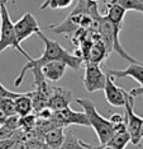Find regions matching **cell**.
Listing matches in <instances>:
<instances>
[{"instance_id": "9a60e30c", "label": "cell", "mask_w": 143, "mask_h": 149, "mask_svg": "<svg viewBox=\"0 0 143 149\" xmlns=\"http://www.w3.org/2000/svg\"><path fill=\"white\" fill-rule=\"evenodd\" d=\"M62 126H56L53 129H50L48 131H46L43 134V143H45L47 147H51V148H56V149H60L62 143L65 141V131H63Z\"/></svg>"}, {"instance_id": "2e32d148", "label": "cell", "mask_w": 143, "mask_h": 149, "mask_svg": "<svg viewBox=\"0 0 143 149\" xmlns=\"http://www.w3.org/2000/svg\"><path fill=\"white\" fill-rule=\"evenodd\" d=\"M14 107H15L16 116H19V117H24V116H27V115L32 113L33 104H32L30 92L20 93L19 97L14 98Z\"/></svg>"}, {"instance_id": "52a82bcc", "label": "cell", "mask_w": 143, "mask_h": 149, "mask_svg": "<svg viewBox=\"0 0 143 149\" xmlns=\"http://www.w3.org/2000/svg\"><path fill=\"white\" fill-rule=\"evenodd\" d=\"M14 31L19 43H22L32 35H38L39 32H42L36 17L32 13H25L19 21L14 23Z\"/></svg>"}, {"instance_id": "5bb4252c", "label": "cell", "mask_w": 143, "mask_h": 149, "mask_svg": "<svg viewBox=\"0 0 143 149\" xmlns=\"http://www.w3.org/2000/svg\"><path fill=\"white\" fill-rule=\"evenodd\" d=\"M107 6H108V12H107V18L108 21L111 23L113 26L118 27V28H122L123 27V23H124V17H125V13L127 10L120 6L117 3H113V1H109L107 3Z\"/></svg>"}, {"instance_id": "ba28073f", "label": "cell", "mask_w": 143, "mask_h": 149, "mask_svg": "<svg viewBox=\"0 0 143 149\" xmlns=\"http://www.w3.org/2000/svg\"><path fill=\"white\" fill-rule=\"evenodd\" d=\"M103 91L108 103L114 107H124V104L129 97V92L124 91L123 88L118 87L114 83V78H111L110 75L107 77V82H105V87Z\"/></svg>"}, {"instance_id": "ffe728a7", "label": "cell", "mask_w": 143, "mask_h": 149, "mask_svg": "<svg viewBox=\"0 0 143 149\" xmlns=\"http://www.w3.org/2000/svg\"><path fill=\"white\" fill-rule=\"evenodd\" d=\"M0 110L6 117L15 116V107H14V100L13 98H5L0 102Z\"/></svg>"}, {"instance_id": "4fadbf2b", "label": "cell", "mask_w": 143, "mask_h": 149, "mask_svg": "<svg viewBox=\"0 0 143 149\" xmlns=\"http://www.w3.org/2000/svg\"><path fill=\"white\" fill-rule=\"evenodd\" d=\"M114 126L115 131L113 136L110 138V140L107 143V145L111 147L113 149H125L127 145L131 143V136H129V133L127 131V127H125V121L123 124L114 125Z\"/></svg>"}, {"instance_id": "ac0fdd59", "label": "cell", "mask_w": 143, "mask_h": 149, "mask_svg": "<svg viewBox=\"0 0 143 149\" xmlns=\"http://www.w3.org/2000/svg\"><path fill=\"white\" fill-rule=\"evenodd\" d=\"M120 6H123L125 10H133L143 14V0H111Z\"/></svg>"}, {"instance_id": "30bf717a", "label": "cell", "mask_w": 143, "mask_h": 149, "mask_svg": "<svg viewBox=\"0 0 143 149\" xmlns=\"http://www.w3.org/2000/svg\"><path fill=\"white\" fill-rule=\"evenodd\" d=\"M108 75L111 78H133L135 82L139 83V86L143 87V63H133L131 64L128 68H125L123 70H108Z\"/></svg>"}, {"instance_id": "3957f363", "label": "cell", "mask_w": 143, "mask_h": 149, "mask_svg": "<svg viewBox=\"0 0 143 149\" xmlns=\"http://www.w3.org/2000/svg\"><path fill=\"white\" fill-rule=\"evenodd\" d=\"M0 14H1V29H0V54L8 47L15 49L19 54H22L27 60H30L32 57L28 55V52L22 47V43L18 42L14 31V23L12 22L9 15V12L6 9V5L0 6Z\"/></svg>"}, {"instance_id": "484cf974", "label": "cell", "mask_w": 143, "mask_h": 149, "mask_svg": "<svg viewBox=\"0 0 143 149\" xmlns=\"http://www.w3.org/2000/svg\"><path fill=\"white\" fill-rule=\"evenodd\" d=\"M129 94H131L132 97H139L143 94V87H138V88H133V89L129 91Z\"/></svg>"}, {"instance_id": "603a6c76", "label": "cell", "mask_w": 143, "mask_h": 149, "mask_svg": "<svg viewBox=\"0 0 143 149\" xmlns=\"http://www.w3.org/2000/svg\"><path fill=\"white\" fill-rule=\"evenodd\" d=\"M15 141V138H10V139H0V149H10L13 147Z\"/></svg>"}, {"instance_id": "cb8c5ba5", "label": "cell", "mask_w": 143, "mask_h": 149, "mask_svg": "<svg viewBox=\"0 0 143 149\" xmlns=\"http://www.w3.org/2000/svg\"><path fill=\"white\" fill-rule=\"evenodd\" d=\"M46 144L43 143V140L41 139H34V140L29 141V147L28 149H45Z\"/></svg>"}, {"instance_id": "d4e9b609", "label": "cell", "mask_w": 143, "mask_h": 149, "mask_svg": "<svg viewBox=\"0 0 143 149\" xmlns=\"http://www.w3.org/2000/svg\"><path fill=\"white\" fill-rule=\"evenodd\" d=\"M109 120H110V123L113 125H119V124H123L124 123V117L122 116L120 113H113Z\"/></svg>"}, {"instance_id": "83f0119b", "label": "cell", "mask_w": 143, "mask_h": 149, "mask_svg": "<svg viewBox=\"0 0 143 149\" xmlns=\"http://www.w3.org/2000/svg\"><path fill=\"white\" fill-rule=\"evenodd\" d=\"M101 149H113L111 147H108V145H104V147H101Z\"/></svg>"}, {"instance_id": "f546056e", "label": "cell", "mask_w": 143, "mask_h": 149, "mask_svg": "<svg viewBox=\"0 0 143 149\" xmlns=\"http://www.w3.org/2000/svg\"><path fill=\"white\" fill-rule=\"evenodd\" d=\"M0 29H1V14H0Z\"/></svg>"}, {"instance_id": "7a4b0ae2", "label": "cell", "mask_w": 143, "mask_h": 149, "mask_svg": "<svg viewBox=\"0 0 143 149\" xmlns=\"http://www.w3.org/2000/svg\"><path fill=\"white\" fill-rule=\"evenodd\" d=\"M76 103L82 107L84 112L86 115L87 120H89L90 126L94 129L98 135V139L100 141V147L107 145V143L110 140V138L113 136L115 126L110 123L109 118L103 117L98 112L93 101L87 100V98H76Z\"/></svg>"}, {"instance_id": "8992f818", "label": "cell", "mask_w": 143, "mask_h": 149, "mask_svg": "<svg viewBox=\"0 0 143 149\" xmlns=\"http://www.w3.org/2000/svg\"><path fill=\"white\" fill-rule=\"evenodd\" d=\"M52 120L58 126L67 127L69 125H80V126H90L85 112H77L71 110L70 107H66L61 111H54L52 113Z\"/></svg>"}, {"instance_id": "6da1fadb", "label": "cell", "mask_w": 143, "mask_h": 149, "mask_svg": "<svg viewBox=\"0 0 143 149\" xmlns=\"http://www.w3.org/2000/svg\"><path fill=\"white\" fill-rule=\"evenodd\" d=\"M39 38L45 42V51L41 55L38 59H30L27 61V64L22 68L19 75L16 77V79L14 80V86L19 87L22 84L23 79H24L25 74L28 72H32L33 77H34V86L45 82L42 73H41V68L45 64L51 63V61H62L67 65V68H71L74 70H79L82 64V60L79 56H76L75 54H70L66 49H63L57 41L50 40L48 37H46L42 32L38 33Z\"/></svg>"}, {"instance_id": "7c38bea8", "label": "cell", "mask_w": 143, "mask_h": 149, "mask_svg": "<svg viewBox=\"0 0 143 149\" xmlns=\"http://www.w3.org/2000/svg\"><path fill=\"white\" fill-rule=\"evenodd\" d=\"M108 51L107 47L103 43V41L100 40V36L96 41H94L91 43L89 51H87L86 56L84 59V63H90V64H96V65H100L101 63L104 61L108 57Z\"/></svg>"}, {"instance_id": "d6986e66", "label": "cell", "mask_w": 143, "mask_h": 149, "mask_svg": "<svg viewBox=\"0 0 143 149\" xmlns=\"http://www.w3.org/2000/svg\"><path fill=\"white\" fill-rule=\"evenodd\" d=\"M74 0H45L42 5H41V9L45 10V9L50 8V9H65L69 8V6L72 4Z\"/></svg>"}, {"instance_id": "4316f807", "label": "cell", "mask_w": 143, "mask_h": 149, "mask_svg": "<svg viewBox=\"0 0 143 149\" xmlns=\"http://www.w3.org/2000/svg\"><path fill=\"white\" fill-rule=\"evenodd\" d=\"M6 3H8V0H0V6H1V5H6Z\"/></svg>"}, {"instance_id": "8fae6325", "label": "cell", "mask_w": 143, "mask_h": 149, "mask_svg": "<svg viewBox=\"0 0 143 149\" xmlns=\"http://www.w3.org/2000/svg\"><path fill=\"white\" fill-rule=\"evenodd\" d=\"M67 65L62 61H51L41 68V73L48 83H56L65 75Z\"/></svg>"}, {"instance_id": "44dd1931", "label": "cell", "mask_w": 143, "mask_h": 149, "mask_svg": "<svg viewBox=\"0 0 143 149\" xmlns=\"http://www.w3.org/2000/svg\"><path fill=\"white\" fill-rule=\"evenodd\" d=\"M28 147H29V141L20 136V129H18L15 133V141L10 149H28Z\"/></svg>"}, {"instance_id": "7402d4cb", "label": "cell", "mask_w": 143, "mask_h": 149, "mask_svg": "<svg viewBox=\"0 0 143 149\" xmlns=\"http://www.w3.org/2000/svg\"><path fill=\"white\" fill-rule=\"evenodd\" d=\"M20 96V93L18 92H12V91H9V89H6V88L3 86L1 83H0V102H1L3 100H5V98H16V97H19Z\"/></svg>"}, {"instance_id": "9c48e42d", "label": "cell", "mask_w": 143, "mask_h": 149, "mask_svg": "<svg viewBox=\"0 0 143 149\" xmlns=\"http://www.w3.org/2000/svg\"><path fill=\"white\" fill-rule=\"evenodd\" d=\"M72 101V92L63 87H53V92L51 94L47 108L51 111H61L66 107H70Z\"/></svg>"}, {"instance_id": "5b68a950", "label": "cell", "mask_w": 143, "mask_h": 149, "mask_svg": "<svg viewBox=\"0 0 143 149\" xmlns=\"http://www.w3.org/2000/svg\"><path fill=\"white\" fill-rule=\"evenodd\" d=\"M107 77L108 75L103 73L99 65L85 63V74L82 78V83L85 89L89 93L103 91L105 87V82H107Z\"/></svg>"}, {"instance_id": "f1b7e54d", "label": "cell", "mask_w": 143, "mask_h": 149, "mask_svg": "<svg viewBox=\"0 0 143 149\" xmlns=\"http://www.w3.org/2000/svg\"><path fill=\"white\" fill-rule=\"evenodd\" d=\"M45 149H56V148H51V147H47V145H46Z\"/></svg>"}, {"instance_id": "277c9868", "label": "cell", "mask_w": 143, "mask_h": 149, "mask_svg": "<svg viewBox=\"0 0 143 149\" xmlns=\"http://www.w3.org/2000/svg\"><path fill=\"white\" fill-rule=\"evenodd\" d=\"M124 110H125V127L127 131L129 133L131 136V143L133 145H139L142 141L141 138V125H142V118L141 116H138L134 112V97H132L129 94L127 102L124 104Z\"/></svg>"}, {"instance_id": "e0dca14e", "label": "cell", "mask_w": 143, "mask_h": 149, "mask_svg": "<svg viewBox=\"0 0 143 149\" xmlns=\"http://www.w3.org/2000/svg\"><path fill=\"white\" fill-rule=\"evenodd\" d=\"M60 149H101V147H94L93 144L82 141L81 139L75 136L72 133H69L65 136V141Z\"/></svg>"}]
</instances>
